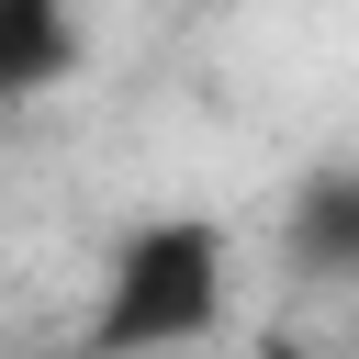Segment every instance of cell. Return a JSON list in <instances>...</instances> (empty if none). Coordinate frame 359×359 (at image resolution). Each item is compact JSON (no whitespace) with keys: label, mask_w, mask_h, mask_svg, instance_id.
I'll list each match as a JSON object with an SVG mask.
<instances>
[{"label":"cell","mask_w":359,"mask_h":359,"mask_svg":"<svg viewBox=\"0 0 359 359\" xmlns=\"http://www.w3.org/2000/svg\"><path fill=\"white\" fill-rule=\"evenodd\" d=\"M224 292H236V236L213 213H146L101 258L90 348H191L224 325Z\"/></svg>","instance_id":"1"},{"label":"cell","mask_w":359,"mask_h":359,"mask_svg":"<svg viewBox=\"0 0 359 359\" xmlns=\"http://www.w3.org/2000/svg\"><path fill=\"white\" fill-rule=\"evenodd\" d=\"M280 269L292 280H359V157L292 180V202H280Z\"/></svg>","instance_id":"2"},{"label":"cell","mask_w":359,"mask_h":359,"mask_svg":"<svg viewBox=\"0 0 359 359\" xmlns=\"http://www.w3.org/2000/svg\"><path fill=\"white\" fill-rule=\"evenodd\" d=\"M79 56H90L79 0H0V112H11V101L67 90V79H79Z\"/></svg>","instance_id":"3"}]
</instances>
